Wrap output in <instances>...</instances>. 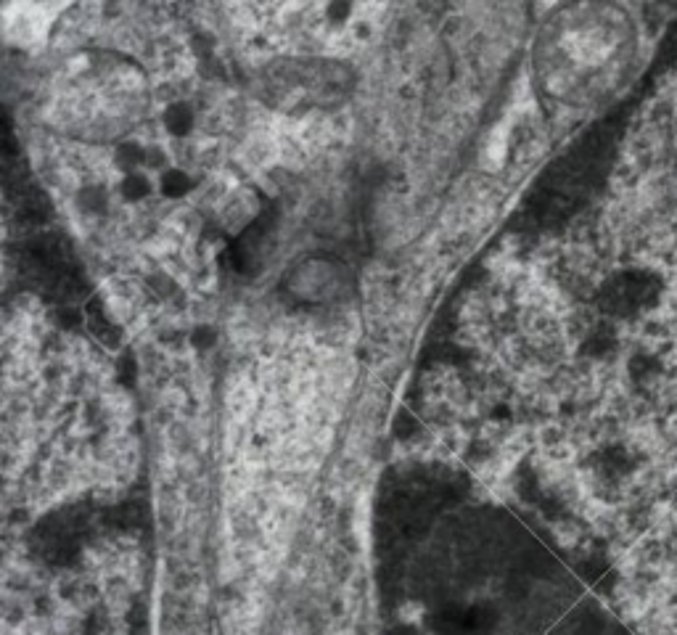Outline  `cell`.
I'll list each match as a JSON object with an SVG mask.
<instances>
[{"instance_id": "obj_1", "label": "cell", "mask_w": 677, "mask_h": 635, "mask_svg": "<svg viewBox=\"0 0 677 635\" xmlns=\"http://www.w3.org/2000/svg\"><path fill=\"white\" fill-rule=\"evenodd\" d=\"M273 93L294 101V96L310 104H323L331 98L342 96V90L347 88V75L339 67H328V64H294L289 72H278L273 77Z\"/></svg>"}]
</instances>
